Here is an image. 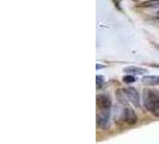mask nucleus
Listing matches in <instances>:
<instances>
[{"label":"nucleus","instance_id":"obj_6","mask_svg":"<svg viewBox=\"0 0 159 144\" xmlns=\"http://www.w3.org/2000/svg\"><path fill=\"white\" fill-rule=\"evenodd\" d=\"M123 72H126L127 74H145L147 70L146 69H143V67H138V66H128V67H125L123 69Z\"/></svg>","mask_w":159,"mask_h":144},{"label":"nucleus","instance_id":"obj_12","mask_svg":"<svg viewBox=\"0 0 159 144\" xmlns=\"http://www.w3.org/2000/svg\"><path fill=\"white\" fill-rule=\"evenodd\" d=\"M102 67H103L102 65H97V66H96V69H102Z\"/></svg>","mask_w":159,"mask_h":144},{"label":"nucleus","instance_id":"obj_13","mask_svg":"<svg viewBox=\"0 0 159 144\" xmlns=\"http://www.w3.org/2000/svg\"><path fill=\"white\" fill-rule=\"evenodd\" d=\"M157 17H158V18H159V11H158V12H157Z\"/></svg>","mask_w":159,"mask_h":144},{"label":"nucleus","instance_id":"obj_8","mask_svg":"<svg viewBox=\"0 0 159 144\" xmlns=\"http://www.w3.org/2000/svg\"><path fill=\"white\" fill-rule=\"evenodd\" d=\"M140 7H157L159 6V0H146L139 5Z\"/></svg>","mask_w":159,"mask_h":144},{"label":"nucleus","instance_id":"obj_1","mask_svg":"<svg viewBox=\"0 0 159 144\" xmlns=\"http://www.w3.org/2000/svg\"><path fill=\"white\" fill-rule=\"evenodd\" d=\"M143 103L146 111L159 118V91L154 89H145L143 93Z\"/></svg>","mask_w":159,"mask_h":144},{"label":"nucleus","instance_id":"obj_4","mask_svg":"<svg viewBox=\"0 0 159 144\" xmlns=\"http://www.w3.org/2000/svg\"><path fill=\"white\" fill-rule=\"evenodd\" d=\"M110 120V109L99 111L97 114V125L101 128H108Z\"/></svg>","mask_w":159,"mask_h":144},{"label":"nucleus","instance_id":"obj_5","mask_svg":"<svg viewBox=\"0 0 159 144\" xmlns=\"http://www.w3.org/2000/svg\"><path fill=\"white\" fill-rule=\"evenodd\" d=\"M96 103H97V107H98L99 111L110 109L111 108V98H110V96L107 95V94H101V95L97 96Z\"/></svg>","mask_w":159,"mask_h":144},{"label":"nucleus","instance_id":"obj_7","mask_svg":"<svg viewBox=\"0 0 159 144\" xmlns=\"http://www.w3.org/2000/svg\"><path fill=\"white\" fill-rule=\"evenodd\" d=\"M141 82L145 85H150V87L159 85V76H143Z\"/></svg>","mask_w":159,"mask_h":144},{"label":"nucleus","instance_id":"obj_14","mask_svg":"<svg viewBox=\"0 0 159 144\" xmlns=\"http://www.w3.org/2000/svg\"><path fill=\"white\" fill-rule=\"evenodd\" d=\"M157 48H158V49H159V45H157Z\"/></svg>","mask_w":159,"mask_h":144},{"label":"nucleus","instance_id":"obj_3","mask_svg":"<svg viewBox=\"0 0 159 144\" xmlns=\"http://www.w3.org/2000/svg\"><path fill=\"white\" fill-rule=\"evenodd\" d=\"M123 93H125L128 101H130L135 107H140V96H139V93L136 91L135 88L128 87V88L123 89Z\"/></svg>","mask_w":159,"mask_h":144},{"label":"nucleus","instance_id":"obj_2","mask_svg":"<svg viewBox=\"0 0 159 144\" xmlns=\"http://www.w3.org/2000/svg\"><path fill=\"white\" fill-rule=\"evenodd\" d=\"M119 119L122 120V121L126 122V124L132 125V124H135L138 118H136V114L132 107L123 106V107L121 108V111H119Z\"/></svg>","mask_w":159,"mask_h":144},{"label":"nucleus","instance_id":"obj_11","mask_svg":"<svg viewBox=\"0 0 159 144\" xmlns=\"http://www.w3.org/2000/svg\"><path fill=\"white\" fill-rule=\"evenodd\" d=\"M120 1H121V0H114V2H115V5H117V6H119Z\"/></svg>","mask_w":159,"mask_h":144},{"label":"nucleus","instance_id":"obj_10","mask_svg":"<svg viewBox=\"0 0 159 144\" xmlns=\"http://www.w3.org/2000/svg\"><path fill=\"white\" fill-rule=\"evenodd\" d=\"M96 83H97V87L99 88L102 84L104 83V77L103 76H96Z\"/></svg>","mask_w":159,"mask_h":144},{"label":"nucleus","instance_id":"obj_9","mask_svg":"<svg viewBox=\"0 0 159 144\" xmlns=\"http://www.w3.org/2000/svg\"><path fill=\"white\" fill-rule=\"evenodd\" d=\"M123 83H126V84H132V83H134L135 82V76H133V74H126V76H123Z\"/></svg>","mask_w":159,"mask_h":144}]
</instances>
